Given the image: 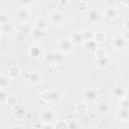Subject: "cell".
I'll use <instances>...</instances> for the list:
<instances>
[{
	"label": "cell",
	"instance_id": "cell-1",
	"mask_svg": "<svg viewBox=\"0 0 129 129\" xmlns=\"http://www.w3.org/2000/svg\"><path fill=\"white\" fill-rule=\"evenodd\" d=\"M39 119L43 125H52L56 121V113L51 108H44L40 111Z\"/></svg>",
	"mask_w": 129,
	"mask_h": 129
},
{
	"label": "cell",
	"instance_id": "cell-2",
	"mask_svg": "<svg viewBox=\"0 0 129 129\" xmlns=\"http://www.w3.org/2000/svg\"><path fill=\"white\" fill-rule=\"evenodd\" d=\"M41 98L42 100H44L45 102H49V103H54V102H57L59 99H60V93L58 90H45L42 92L41 94Z\"/></svg>",
	"mask_w": 129,
	"mask_h": 129
},
{
	"label": "cell",
	"instance_id": "cell-3",
	"mask_svg": "<svg viewBox=\"0 0 129 129\" xmlns=\"http://www.w3.org/2000/svg\"><path fill=\"white\" fill-rule=\"evenodd\" d=\"M112 46L116 50H122L127 46V39L122 34H116L112 38Z\"/></svg>",
	"mask_w": 129,
	"mask_h": 129
},
{
	"label": "cell",
	"instance_id": "cell-4",
	"mask_svg": "<svg viewBox=\"0 0 129 129\" xmlns=\"http://www.w3.org/2000/svg\"><path fill=\"white\" fill-rule=\"evenodd\" d=\"M48 18L52 24L59 25V24L63 23V21H64V14L59 10H53L49 13Z\"/></svg>",
	"mask_w": 129,
	"mask_h": 129
},
{
	"label": "cell",
	"instance_id": "cell-5",
	"mask_svg": "<svg viewBox=\"0 0 129 129\" xmlns=\"http://www.w3.org/2000/svg\"><path fill=\"white\" fill-rule=\"evenodd\" d=\"M29 15H30V12H29V9L26 8V7H19L16 12H15V16H16V19L19 21V22H26L29 18Z\"/></svg>",
	"mask_w": 129,
	"mask_h": 129
},
{
	"label": "cell",
	"instance_id": "cell-6",
	"mask_svg": "<svg viewBox=\"0 0 129 129\" xmlns=\"http://www.w3.org/2000/svg\"><path fill=\"white\" fill-rule=\"evenodd\" d=\"M73 48H74V44H73V42L71 41V39H69V38L62 39V40H60L59 43H58V50L61 51L63 54L72 52Z\"/></svg>",
	"mask_w": 129,
	"mask_h": 129
},
{
	"label": "cell",
	"instance_id": "cell-7",
	"mask_svg": "<svg viewBox=\"0 0 129 129\" xmlns=\"http://www.w3.org/2000/svg\"><path fill=\"white\" fill-rule=\"evenodd\" d=\"M126 91L127 89L121 85V84H117L113 87L112 89V94L114 96L115 99H118V100H121V99H124L125 98V95H126Z\"/></svg>",
	"mask_w": 129,
	"mask_h": 129
},
{
	"label": "cell",
	"instance_id": "cell-8",
	"mask_svg": "<svg viewBox=\"0 0 129 129\" xmlns=\"http://www.w3.org/2000/svg\"><path fill=\"white\" fill-rule=\"evenodd\" d=\"M27 81L32 86H35V85L41 83V81H42L41 72H39V71H33V72L29 73L28 76H27Z\"/></svg>",
	"mask_w": 129,
	"mask_h": 129
},
{
	"label": "cell",
	"instance_id": "cell-9",
	"mask_svg": "<svg viewBox=\"0 0 129 129\" xmlns=\"http://www.w3.org/2000/svg\"><path fill=\"white\" fill-rule=\"evenodd\" d=\"M98 96H99V93L96 89L94 88H91V89H88L87 91L84 92L83 94V98L86 102H89V103H92V102H95L97 99H98Z\"/></svg>",
	"mask_w": 129,
	"mask_h": 129
},
{
	"label": "cell",
	"instance_id": "cell-10",
	"mask_svg": "<svg viewBox=\"0 0 129 129\" xmlns=\"http://www.w3.org/2000/svg\"><path fill=\"white\" fill-rule=\"evenodd\" d=\"M119 15V11L118 8L114 5H109L106 7L105 9V17L109 20H115L118 18Z\"/></svg>",
	"mask_w": 129,
	"mask_h": 129
},
{
	"label": "cell",
	"instance_id": "cell-11",
	"mask_svg": "<svg viewBox=\"0 0 129 129\" xmlns=\"http://www.w3.org/2000/svg\"><path fill=\"white\" fill-rule=\"evenodd\" d=\"M87 19L91 23H98L102 19V14L97 9H90L87 12Z\"/></svg>",
	"mask_w": 129,
	"mask_h": 129
},
{
	"label": "cell",
	"instance_id": "cell-12",
	"mask_svg": "<svg viewBox=\"0 0 129 129\" xmlns=\"http://www.w3.org/2000/svg\"><path fill=\"white\" fill-rule=\"evenodd\" d=\"M110 103L103 99V100H100L98 103H97V111L100 113V114H108L110 112Z\"/></svg>",
	"mask_w": 129,
	"mask_h": 129
},
{
	"label": "cell",
	"instance_id": "cell-13",
	"mask_svg": "<svg viewBox=\"0 0 129 129\" xmlns=\"http://www.w3.org/2000/svg\"><path fill=\"white\" fill-rule=\"evenodd\" d=\"M71 41L73 42V44H76V45H79V44H84L86 38L84 36V33L81 32V31H74L72 33V36H71Z\"/></svg>",
	"mask_w": 129,
	"mask_h": 129
},
{
	"label": "cell",
	"instance_id": "cell-14",
	"mask_svg": "<svg viewBox=\"0 0 129 129\" xmlns=\"http://www.w3.org/2000/svg\"><path fill=\"white\" fill-rule=\"evenodd\" d=\"M110 64H111V58L108 55L103 56V57H99L96 59V67L100 70L107 69L110 67Z\"/></svg>",
	"mask_w": 129,
	"mask_h": 129
},
{
	"label": "cell",
	"instance_id": "cell-15",
	"mask_svg": "<svg viewBox=\"0 0 129 129\" xmlns=\"http://www.w3.org/2000/svg\"><path fill=\"white\" fill-rule=\"evenodd\" d=\"M117 118L122 121V122H127L129 121V109H124V108H118L117 113H116Z\"/></svg>",
	"mask_w": 129,
	"mask_h": 129
},
{
	"label": "cell",
	"instance_id": "cell-16",
	"mask_svg": "<svg viewBox=\"0 0 129 129\" xmlns=\"http://www.w3.org/2000/svg\"><path fill=\"white\" fill-rule=\"evenodd\" d=\"M63 62H64V54L59 50L53 51V64L61 66L63 64Z\"/></svg>",
	"mask_w": 129,
	"mask_h": 129
},
{
	"label": "cell",
	"instance_id": "cell-17",
	"mask_svg": "<svg viewBox=\"0 0 129 129\" xmlns=\"http://www.w3.org/2000/svg\"><path fill=\"white\" fill-rule=\"evenodd\" d=\"M21 72H20V69L17 67V66H10L8 69H7V75L9 78L11 79H16L20 76Z\"/></svg>",
	"mask_w": 129,
	"mask_h": 129
},
{
	"label": "cell",
	"instance_id": "cell-18",
	"mask_svg": "<svg viewBox=\"0 0 129 129\" xmlns=\"http://www.w3.org/2000/svg\"><path fill=\"white\" fill-rule=\"evenodd\" d=\"M84 46L89 50V51H96L98 49V43L94 39H86L84 42Z\"/></svg>",
	"mask_w": 129,
	"mask_h": 129
},
{
	"label": "cell",
	"instance_id": "cell-19",
	"mask_svg": "<svg viewBox=\"0 0 129 129\" xmlns=\"http://www.w3.org/2000/svg\"><path fill=\"white\" fill-rule=\"evenodd\" d=\"M45 33H46V30L44 29H40V28H37V27H33L32 29V32H31V35L33 36V38L35 39H41L45 36Z\"/></svg>",
	"mask_w": 129,
	"mask_h": 129
},
{
	"label": "cell",
	"instance_id": "cell-20",
	"mask_svg": "<svg viewBox=\"0 0 129 129\" xmlns=\"http://www.w3.org/2000/svg\"><path fill=\"white\" fill-rule=\"evenodd\" d=\"M75 111H76V113H78V114H80V115H85V114L88 112V106H87L85 103L80 102V103L76 104V106H75Z\"/></svg>",
	"mask_w": 129,
	"mask_h": 129
},
{
	"label": "cell",
	"instance_id": "cell-21",
	"mask_svg": "<svg viewBox=\"0 0 129 129\" xmlns=\"http://www.w3.org/2000/svg\"><path fill=\"white\" fill-rule=\"evenodd\" d=\"M0 29H1V34L2 35H7V34H9L13 31V25L10 22H7L5 24H2Z\"/></svg>",
	"mask_w": 129,
	"mask_h": 129
},
{
	"label": "cell",
	"instance_id": "cell-22",
	"mask_svg": "<svg viewBox=\"0 0 129 129\" xmlns=\"http://www.w3.org/2000/svg\"><path fill=\"white\" fill-rule=\"evenodd\" d=\"M8 85H9L8 75H5L4 73H2L1 77H0V88H1V90H6Z\"/></svg>",
	"mask_w": 129,
	"mask_h": 129
},
{
	"label": "cell",
	"instance_id": "cell-23",
	"mask_svg": "<svg viewBox=\"0 0 129 129\" xmlns=\"http://www.w3.org/2000/svg\"><path fill=\"white\" fill-rule=\"evenodd\" d=\"M97 43H103L106 40V34L103 31H97L94 34V38H93Z\"/></svg>",
	"mask_w": 129,
	"mask_h": 129
},
{
	"label": "cell",
	"instance_id": "cell-24",
	"mask_svg": "<svg viewBox=\"0 0 129 129\" xmlns=\"http://www.w3.org/2000/svg\"><path fill=\"white\" fill-rule=\"evenodd\" d=\"M77 9L81 12H88L89 9V2L88 1H80L77 4Z\"/></svg>",
	"mask_w": 129,
	"mask_h": 129
},
{
	"label": "cell",
	"instance_id": "cell-25",
	"mask_svg": "<svg viewBox=\"0 0 129 129\" xmlns=\"http://www.w3.org/2000/svg\"><path fill=\"white\" fill-rule=\"evenodd\" d=\"M47 25H48V23H47V21H46L45 19H43V18H38V19L35 21V25H34V27H37V28L46 30Z\"/></svg>",
	"mask_w": 129,
	"mask_h": 129
},
{
	"label": "cell",
	"instance_id": "cell-26",
	"mask_svg": "<svg viewBox=\"0 0 129 129\" xmlns=\"http://www.w3.org/2000/svg\"><path fill=\"white\" fill-rule=\"evenodd\" d=\"M29 53H30L31 56L37 57V56L39 55V53H40V48H39V46H38V45H33V46H31V47H30V50H29Z\"/></svg>",
	"mask_w": 129,
	"mask_h": 129
},
{
	"label": "cell",
	"instance_id": "cell-27",
	"mask_svg": "<svg viewBox=\"0 0 129 129\" xmlns=\"http://www.w3.org/2000/svg\"><path fill=\"white\" fill-rule=\"evenodd\" d=\"M7 22H9L8 13H6V12H4V11L0 12V24L2 25V24H5V23H7Z\"/></svg>",
	"mask_w": 129,
	"mask_h": 129
},
{
	"label": "cell",
	"instance_id": "cell-28",
	"mask_svg": "<svg viewBox=\"0 0 129 129\" xmlns=\"http://www.w3.org/2000/svg\"><path fill=\"white\" fill-rule=\"evenodd\" d=\"M25 115H26V110H25L24 108H22V107L18 108V109L15 111V116L18 117V118H23Z\"/></svg>",
	"mask_w": 129,
	"mask_h": 129
},
{
	"label": "cell",
	"instance_id": "cell-29",
	"mask_svg": "<svg viewBox=\"0 0 129 129\" xmlns=\"http://www.w3.org/2000/svg\"><path fill=\"white\" fill-rule=\"evenodd\" d=\"M119 108L129 109V100H127L126 98L119 100Z\"/></svg>",
	"mask_w": 129,
	"mask_h": 129
},
{
	"label": "cell",
	"instance_id": "cell-30",
	"mask_svg": "<svg viewBox=\"0 0 129 129\" xmlns=\"http://www.w3.org/2000/svg\"><path fill=\"white\" fill-rule=\"evenodd\" d=\"M95 53H96L97 58H99V57H103V56H106V55H107L106 50L103 49V48H101V47H98V49L95 51Z\"/></svg>",
	"mask_w": 129,
	"mask_h": 129
},
{
	"label": "cell",
	"instance_id": "cell-31",
	"mask_svg": "<svg viewBox=\"0 0 129 129\" xmlns=\"http://www.w3.org/2000/svg\"><path fill=\"white\" fill-rule=\"evenodd\" d=\"M44 60L47 63L53 64V52H47L45 54V56H44Z\"/></svg>",
	"mask_w": 129,
	"mask_h": 129
},
{
	"label": "cell",
	"instance_id": "cell-32",
	"mask_svg": "<svg viewBox=\"0 0 129 129\" xmlns=\"http://www.w3.org/2000/svg\"><path fill=\"white\" fill-rule=\"evenodd\" d=\"M8 97H9V95H8V93L6 92V90H1V93H0L1 102H2V103H5V102L7 101V99H8Z\"/></svg>",
	"mask_w": 129,
	"mask_h": 129
},
{
	"label": "cell",
	"instance_id": "cell-33",
	"mask_svg": "<svg viewBox=\"0 0 129 129\" xmlns=\"http://www.w3.org/2000/svg\"><path fill=\"white\" fill-rule=\"evenodd\" d=\"M6 103L8 105H10V106H15L17 104V99L14 96H9L8 99H7V101H6Z\"/></svg>",
	"mask_w": 129,
	"mask_h": 129
},
{
	"label": "cell",
	"instance_id": "cell-34",
	"mask_svg": "<svg viewBox=\"0 0 129 129\" xmlns=\"http://www.w3.org/2000/svg\"><path fill=\"white\" fill-rule=\"evenodd\" d=\"M32 4H33V1H31V0H29V1H20L19 2V5L21 7H26V8H28Z\"/></svg>",
	"mask_w": 129,
	"mask_h": 129
},
{
	"label": "cell",
	"instance_id": "cell-35",
	"mask_svg": "<svg viewBox=\"0 0 129 129\" xmlns=\"http://www.w3.org/2000/svg\"><path fill=\"white\" fill-rule=\"evenodd\" d=\"M78 128V124L76 123V121H70L68 123V129H77Z\"/></svg>",
	"mask_w": 129,
	"mask_h": 129
},
{
	"label": "cell",
	"instance_id": "cell-36",
	"mask_svg": "<svg viewBox=\"0 0 129 129\" xmlns=\"http://www.w3.org/2000/svg\"><path fill=\"white\" fill-rule=\"evenodd\" d=\"M124 28H125L127 31H129V19H126V20L124 21Z\"/></svg>",
	"mask_w": 129,
	"mask_h": 129
},
{
	"label": "cell",
	"instance_id": "cell-37",
	"mask_svg": "<svg viewBox=\"0 0 129 129\" xmlns=\"http://www.w3.org/2000/svg\"><path fill=\"white\" fill-rule=\"evenodd\" d=\"M121 3H122L124 6H126V7L129 8V0H123V1H121Z\"/></svg>",
	"mask_w": 129,
	"mask_h": 129
},
{
	"label": "cell",
	"instance_id": "cell-38",
	"mask_svg": "<svg viewBox=\"0 0 129 129\" xmlns=\"http://www.w3.org/2000/svg\"><path fill=\"white\" fill-rule=\"evenodd\" d=\"M42 129H55L52 125H43Z\"/></svg>",
	"mask_w": 129,
	"mask_h": 129
},
{
	"label": "cell",
	"instance_id": "cell-39",
	"mask_svg": "<svg viewBox=\"0 0 129 129\" xmlns=\"http://www.w3.org/2000/svg\"><path fill=\"white\" fill-rule=\"evenodd\" d=\"M10 129H23V128H22V126H20V125H14V126H12Z\"/></svg>",
	"mask_w": 129,
	"mask_h": 129
},
{
	"label": "cell",
	"instance_id": "cell-40",
	"mask_svg": "<svg viewBox=\"0 0 129 129\" xmlns=\"http://www.w3.org/2000/svg\"><path fill=\"white\" fill-rule=\"evenodd\" d=\"M125 98H126L127 100H129V89H127V91H126V95H125Z\"/></svg>",
	"mask_w": 129,
	"mask_h": 129
}]
</instances>
